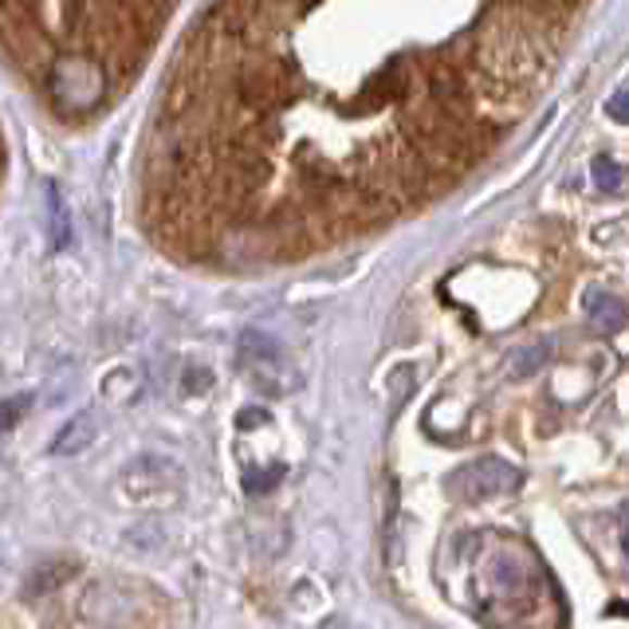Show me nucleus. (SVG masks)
<instances>
[{
  "label": "nucleus",
  "instance_id": "20e7f679",
  "mask_svg": "<svg viewBox=\"0 0 629 629\" xmlns=\"http://www.w3.org/2000/svg\"><path fill=\"white\" fill-rule=\"evenodd\" d=\"M587 323L594 335H618V330L629 323V307L618 300V295H609V291H590Z\"/></svg>",
  "mask_w": 629,
  "mask_h": 629
},
{
  "label": "nucleus",
  "instance_id": "9b49d317",
  "mask_svg": "<svg viewBox=\"0 0 629 629\" xmlns=\"http://www.w3.org/2000/svg\"><path fill=\"white\" fill-rule=\"evenodd\" d=\"M606 114H609V118H618V123H629V91L614 95V99L606 103Z\"/></svg>",
  "mask_w": 629,
  "mask_h": 629
},
{
  "label": "nucleus",
  "instance_id": "6e6552de",
  "mask_svg": "<svg viewBox=\"0 0 629 629\" xmlns=\"http://www.w3.org/2000/svg\"><path fill=\"white\" fill-rule=\"evenodd\" d=\"M48 201H52V244L63 248V244H67V209H63L55 186H48Z\"/></svg>",
  "mask_w": 629,
  "mask_h": 629
},
{
  "label": "nucleus",
  "instance_id": "7ed1b4c3",
  "mask_svg": "<svg viewBox=\"0 0 629 629\" xmlns=\"http://www.w3.org/2000/svg\"><path fill=\"white\" fill-rule=\"evenodd\" d=\"M240 366H244L248 378L264 393H288L291 386H295V374L288 370V358H284V351H279L268 335H244V342H240Z\"/></svg>",
  "mask_w": 629,
  "mask_h": 629
},
{
  "label": "nucleus",
  "instance_id": "1a4fd4ad",
  "mask_svg": "<svg viewBox=\"0 0 629 629\" xmlns=\"http://www.w3.org/2000/svg\"><path fill=\"white\" fill-rule=\"evenodd\" d=\"M21 410H28V398H12V402L0 405V425L12 429V425L21 422Z\"/></svg>",
  "mask_w": 629,
  "mask_h": 629
},
{
  "label": "nucleus",
  "instance_id": "f257e3e1",
  "mask_svg": "<svg viewBox=\"0 0 629 629\" xmlns=\"http://www.w3.org/2000/svg\"><path fill=\"white\" fill-rule=\"evenodd\" d=\"M524 485L516 465H507L500 456H480L473 465L456 468L449 476V495L461 500V504H480V500H495V495H507L516 492Z\"/></svg>",
  "mask_w": 629,
  "mask_h": 629
},
{
  "label": "nucleus",
  "instance_id": "423d86ee",
  "mask_svg": "<svg viewBox=\"0 0 629 629\" xmlns=\"http://www.w3.org/2000/svg\"><path fill=\"white\" fill-rule=\"evenodd\" d=\"M72 575H75V563H63V558L60 563H43V567L32 570V578L24 582V594H32V599H36V594H48V590H55Z\"/></svg>",
  "mask_w": 629,
  "mask_h": 629
},
{
  "label": "nucleus",
  "instance_id": "9d476101",
  "mask_svg": "<svg viewBox=\"0 0 629 629\" xmlns=\"http://www.w3.org/2000/svg\"><path fill=\"white\" fill-rule=\"evenodd\" d=\"M548 358V351H543V347H536V351H527V354H519L516 358V366H512V370L519 374V378H524V374H531L539 366V362Z\"/></svg>",
  "mask_w": 629,
  "mask_h": 629
},
{
  "label": "nucleus",
  "instance_id": "39448f33",
  "mask_svg": "<svg viewBox=\"0 0 629 629\" xmlns=\"http://www.w3.org/2000/svg\"><path fill=\"white\" fill-rule=\"evenodd\" d=\"M95 437H99V417H95V410H79L72 422L55 433L52 453L55 456H75V453H83L87 444H95Z\"/></svg>",
  "mask_w": 629,
  "mask_h": 629
},
{
  "label": "nucleus",
  "instance_id": "0eeeda50",
  "mask_svg": "<svg viewBox=\"0 0 629 629\" xmlns=\"http://www.w3.org/2000/svg\"><path fill=\"white\" fill-rule=\"evenodd\" d=\"M590 174H594V181H599V189H609V193H618L621 181H626V169H621L614 158H594V165H590Z\"/></svg>",
  "mask_w": 629,
  "mask_h": 629
},
{
  "label": "nucleus",
  "instance_id": "f03ea898",
  "mask_svg": "<svg viewBox=\"0 0 629 629\" xmlns=\"http://www.w3.org/2000/svg\"><path fill=\"white\" fill-rule=\"evenodd\" d=\"M413 87H417V75L410 72V63H405L402 55H393L386 67H378V72L358 87V95H354V111L374 114V111H386V106H405L410 103Z\"/></svg>",
  "mask_w": 629,
  "mask_h": 629
}]
</instances>
